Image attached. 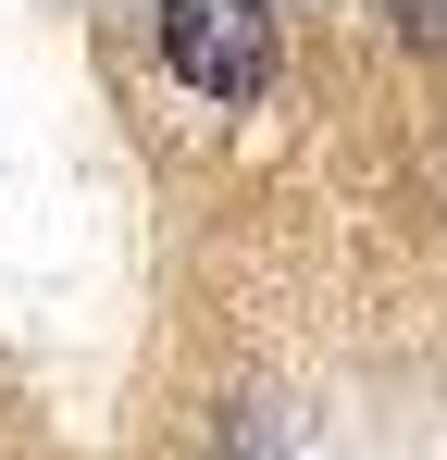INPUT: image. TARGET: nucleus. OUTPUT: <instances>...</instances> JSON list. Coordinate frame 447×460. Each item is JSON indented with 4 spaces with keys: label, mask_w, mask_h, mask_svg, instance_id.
Here are the masks:
<instances>
[{
    "label": "nucleus",
    "mask_w": 447,
    "mask_h": 460,
    "mask_svg": "<svg viewBox=\"0 0 447 460\" xmlns=\"http://www.w3.org/2000/svg\"><path fill=\"white\" fill-rule=\"evenodd\" d=\"M162 63H174V87L249 112L274 87V13H249V0H174L162 13Z\"/></svg>",
    "instance_id": "nucleus-1"
}]
</instances>
